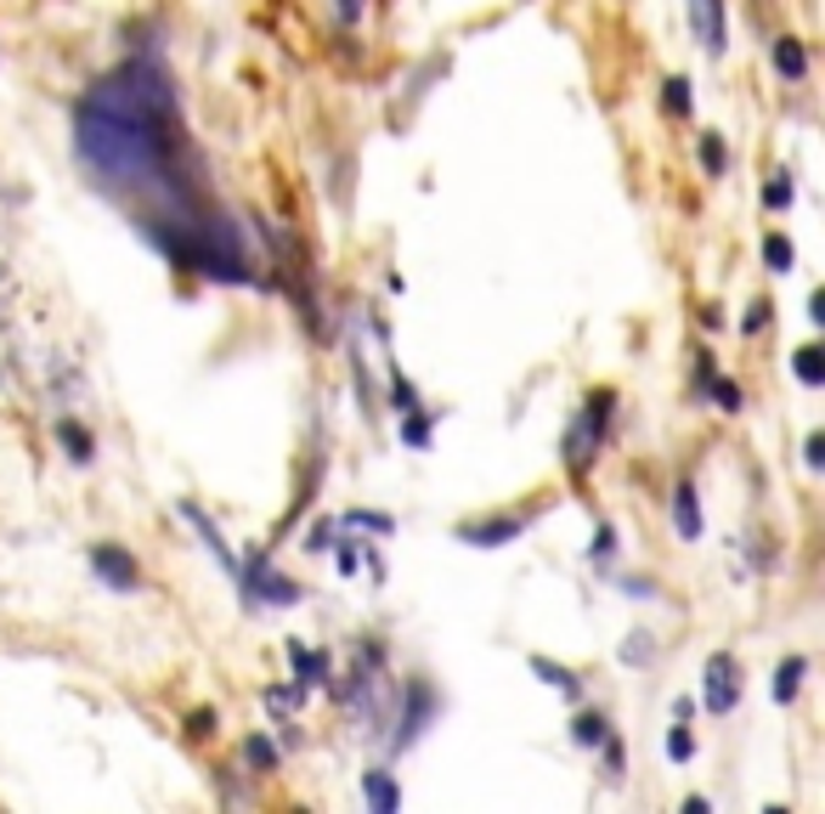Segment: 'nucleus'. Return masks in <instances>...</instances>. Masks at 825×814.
<instances>
[{
	"label": "nucleus",
	"mask_w": 825,
	"mask_h": 814,
	"mask_svg": "<svg viewBox=\"0 0 825 814\" xmlns=\"http://www.w3.org/2000/svg\"><path fill=\"white\" fill-rule=\"evenodd\" d=\"M339 18H346V23H357V18H362V0H339Z\"/></svg>",
	"instance_id": "nucleus-33"
},
{
	"label": "nucleus",
	"mask_w": 825,
	"mask_h": 814,
	"mask_svg": "<svg viewBox=\"0 0 825 814\" xmlns=\"http://www.w3.org/2000/svg\"><path fill=\"white\" fill-rule=\"evenodd\" d=\"M736 701H741V662L730 656V651H718V656H707V712H736Z\"/></svg>",
	"instance_id": "nucleus-3"
},
{
	"label": "nucleus",
	"mask_w": 825,
	"mask_h": 814,
	"mask_svg": "<svg viewBox=\"0 0 825 814\" xmlns=\"http://www.w3.org/2000/svg\"><path fill=\"white\" fill-rule=\"evenodd\" d=\"M520 532H526V520H515V515H493V520L458 526V538H464V543H475V549H504V543H515Z\"/></svg>",
	"instance_id": "nucleus-7"
},
{
	"label": "nucleus",
	"mask_w": 825,
	"mask_h": 814,
	"mask_svg": "<svg viewBox=\"0 0 825 814\" xmlns=\"http://www.w3.org/2000/svg\"><path fill=\"white\" fill-rule=\"evenodd\" d=\"M334 543H339L334 520H317V526H311V538H306V549H311V554H322V549H334Z\"/></svg>",
	"instance_id": "nucleus-28"
},
{
	"label": "nucleus",
	"mask_w": 825,
	"mask_h": 814,
	"mask_svg": "<svg viewBox=\"0 0 825 814\" xmlns=\"http://www.w3.org/2000/svg\"><path fill=\"white\" fill-rule=\"evenodd\" d=\"M662 108H667L673 119H690V108H696L690 80H667V85H662Z\"/></svg>",
	"instance_id": "nucleus-17"
},
{
	"label": "nucleus",
	"mask_w": 825,
	"mask_h": 814,
	"mask_svg": "<svg viewBox=\"0 0 825 814\" xmlns=\"http://www.w3.org/2000/svg\"><path fill=\"white\" fill-rule=\"evenodd\" d=\"M707 391H712V402H718L723 413H741V402H747V397H741V385H736V379H718V373L707 379Z\"/></svg>",
	"instance_id": "nucleus-21"
},
{
	"label": "nucleus",
	"mask_w": 825,
	"mask_h": 814,
	"mask_svg": "<svg viewBox=\"0 0 825 814\" xmlns=\"http://www.w3.org/2000/svg\"><path fill=\"white\" fill-rule=\"evenodd\" d=\"M673 718H678V725H690V718H696V701L678 696V701H673Z\"/></svg>",
	"instance_id": "nucleus-30"
},
{
	"label": "nucleus",
	"mask_w": 825,
	"mask_h": 814,
	"mask_svg": "<svg viewBox=\"0 0 825 814\" xmlns=\"http://www.w3.org/2000/svg\"><path fill=\"white\" fill-rule=\"evenodd\" d=\"M91 565H96V578H103L114 594H130V589L141 583L136 554H130V549H119V543H91Z\"/></svg>",
	"instance_id": "nucleus-4"
},
{
	"label": "nucleus",
	"mask_w": 825,
	"mask_h": 814,
	"mask_svg": "<svg viewBox=\"0 0 825 814\" xmlns=\"http://www.w3.org/2000/svg\"><path fill=\"white\" fill-rule=\"evenodd\" d=\"M774 74H781V80H803L808 74V52H803V40H792V34H781V40H774Z\"/></svg>",
	"instance_id": "nucleus-10"
},
{
	"label": "nucleus",
	"mask_w": 825,
	"mask_h": 814,
	"mask_svg": "<svg viewBox=\"0 0 825 814\" xmlns=\"http://www.w3.org/2000/svg\"><path fill=\"white\" fill-rule=\"evenodd\" d=\"M769 317H774V311H769V300H752V306H747V317H741V334H763V328H769Z\"/></svg>",
	"instance_id": "nucleus-27"
},
{
	"label": "nucleus",
	"mask_w": 825,
	"mask_h": 814,
	"mask_svg": "<svg viewBox=\"0 0 825 814\" xmlns=\"http://www.w3.org/2000/svg\"><path fill=\"white\" fill-rule=\"evenodd\" d=\"M288 662H295L300 685H328V674H334V662L322 651H306V645H288Z\"/></svg>",
	"instance_id": "nucleus-11"
},
{
	"label": "nucleus",
	"mask_w": 825,
	"mask_h": 814,
	"mask_svg": "<svg viewBox=\"0 0 825 814\" xmlns=\"http://www.w3.org/2000/svg\"><path fill=\"white\" fill-rule=\"evenodd\" d=\"M803 674H808V662H803V656H786L781 667H774V685H769V696L781 701V707H786V701H797V685H803Z\"/></svg>",
	"instance_id": "nucleus-12"
},
{
	"label": "nucleus",
	"mask_w": 825,
	"mask_h": 814,
	"mask_svg": "<svg viewBox=\"0 0 825 814\" xmlns=\"http://www.w3.org/2000/svg\"><path fill=\"white\" fill-rule=\"evenodd\" d=\"M57 436L68 442V458H74V464H91L96 442H91V430H85V424H74V419H57Z\"/></svg>",
	"instance_id": "nucleus-16"
},
{
	"label": "nucleus",
	"mask_w": 825,
	"mask_h": 814,
	"mask_svg": "<svg viewBox=\"0 0 825 814\" xmlns=\"http://www.w3.org/2000/svg\"><path fill=\"white\" fill-rule=\"evenodd\" d=\"M803 458H808V469H819V458H825V442H819V436H808V447H803Z\"/></svg>",
	"instance_id": "nucleus-31"
},
{
	"label": "nucleus",
	"mask_w": 825,
	"mask_h": 814,
	"mask_svg": "<svg viewBox=\"0 0 825 814\" xmlns=\"http://www.w3.org/2000/svg\"><path fill=\"white\" fill-rule=\"evenodd\" d=\"M763 261H769V272H792L797 255H792V244H786L781 232H769V237H763Z\"/></svg>",
	"instance_id": "nucleus-20"
},
{
	"label": "nucleus",
	"mask_w": 825,
	"mask_h": 814,
	"mask_svg": "<svg viewBox=\"0 0 825 814\" xmlns=\"http://www.w3.org/2000/svg\"><path fill=\"white\" fill-rule=\"evenodd\" d=\"M667 758H673V763H690V758H696V736H690V725H673V730H667Z\"/></svg>",
	"instance_id": "nucleus-23"
},
{
	"label": "nucleus",
	"mask_w": 825,
	"mask_h": 814,
	"mask_svg": "<svg viewBox=\"0 0 825 814\" xmlns=\"http://www.w3.org/2000/svg\"><path fill=\"white\" fill-rule=\"evenodd\" d=\"M402 442H408V447H430V419L408 413V424H402Z\"/></svg>",
	"instance_id": "nucleus-26"
},
{
	"label": "nucleus",
	"mask_w": 825,
	"mask_h": 814,
	"mask_svg": "<svg viewBox=\"0 0 825 814\" xmlns=\"http://www.w3.org/2000/svg\"><path fill=\"white\" fill-rule=\"evenodd\" d=\"M611 408H616V391H594L582 402L577 424L565 430V469L571 475H589L594 458H600V442H605V424H611Z\"/></svg>",
	"instance_id": "nucleus-2"
},
{
	"label": "nucleus",
	"mask_w": 825,
	"mask_h": 814,
	"mask_svg": "<svg viewBox=\"0 0 825 814\" xmlns=\"http://www.w3.org/2000/svg\"><path fill=\"white\" fill-rule=\"evenodd\" d=\"M723 165H730V154H723V136L707 130V136H701V170H707V176H723Z\"/></svg>",
	"instance_id": "nucleus-22"
},
{
	"label": "nucleus",
	"mask_w": 825,
	"mask_h": 814,
	"mask_svg": "<svg viewBox=\"0 0 825 814\" xmlns=\"http://www.w3.org/2000/svg\"><path fill=\"white\" fill-rule=\"evenodd\" d=\"M808 323H814V328L825 323V295H808Z\"/></svg>",
	"instance_id": "nucleus-32"
},
{
	"label": "nucleus",
	"mask_w": 825,
	"mask_h": 814,
	"mask_svg": "<svg viewBox=\"0 0 825 814\" xmlns=\"http://www.w3.org/2000/svg\"><path fill=\"white\" fill-rule=\"evenodd\" d=\"M237 578H244L250 594L266 600V605H295V600H300V589L288 583V578H277V571H266V560H250L244 571H237Z\"/></svg>",
	"instance_id": "nucleus-6"
},
{
	"label": "nucleus",
	"mask_w": 825,
	"mask_h": 814,
	"mask_svg": "<svg viewBox=\"0 0 825 814\" xmlns=\"http://www.w3.org/2000/svg\"><path fill=\"white\" fill-rule=\"evenodd\" d=\"M792 362H797V379H803V385H825V351H819V346H803Z\"/></svg>",
	"instance_id": "nucleus-18"
},
{
	"label": "nucleus",
	"mask_w": 825,
	"mask_h": 814,
	"mask_svg": "<svg viewBox=\"0 0 825 814\" xmlns=\"http://www.w3.org/2000/svg\"><path fill=\"white\" fill-rule=\"evenodd\" d=\"M531 674H538L543 685H554L560 696H582L577 674H571V667H560V662H549V656H531Z\"/></svg>",
	"instance_id": "nucleus-15"
},
{
	"label": "nucleus",
	"mask_w": 825,
	"mask_h": 814,
	"mask_svg": "<svg viewBox=\"0 0 825 814\" xmlns=\"http://www.w3.org/2000/svg\"><path fill=\"white\" fill-rule=\"evenodd\" d=\"M571 741L577 747H605L611 741V718L605 712H577L571 718Z\"/></svg>",
	"instance_id": "nucleus-14"
},
{
	"label": "nucleus",
	"mask_w": 825,
	"mask_h": 814,
	"mask_svg": "<svg viewBox=\"0 0 825 814\" xmlns=\"http://www.w3.org/2000/svg\"><path fill=\"white\" fill-rule=\"evenodd\" d=\"M673 526H678V538H685V543H696V538H701V498H696V487H690V482L673 493Z\"/></svg>",
	"instance_id": "nucleus-9"
},
{
	"label": "nucleus",
	"mask_w": 825,
	"mask_h": 814,
	"mask_svg": "<svg viewBox=\"0 0 825 814\" xmlns=\"http://www.w3.org/2000/svg\"><path fill=\"white\" fill-rule=\"evenodd\" d=\"M763 204H769V210H786V204H792V176H786V170H774V176H769Z\"/></svg>",
	"instance_id": "nucleus-24"
},
{
	"label": "nucleus",
	"mask_w": 825,
	"mask_h": 814,
	"mask_svg": "<svg viewBox=\"0 0 825 814\" xmlns=\"http://www.w3.org/2000/svg\"><path fill=\"white\" fill-rule=\"evenodd\" d=\"M187 736H192V741H210V736H215V712H210V707H199V712L187 718Z\"/></svg>",
	"instance_id": "nucleus-25"
},
{
	"label": "nucleus",
	"mask_w": 825,
	"mask_h": 814,
	"mask_svg": "<svg viewBox=\"0 0 825 814\" xmlns=\"http://www.w3.org/2000/svg\"><path fill=\"white\" fill-rule=\"evenodd\" d=\"M430 712H435V690L419 679V685H408L402 690V707H396V747H413V736H424V725H430Z\"/></svg>",
	"instance_id": "nucleus-5"
},
{
	"label": "nucleus",
	"mask_w": 825,
	"mask_h": 814,
	"mask_svg": "<svg viewBox=\"0 0 825 814\" xmlns=\"http://www.w3.org/2000/svg\"><path fill=\"white\" fill-rule=\"evenodd\" d=\"M362 797H368V808H379V814H391V808L402 803L396 781L384 775V770H368V775H362Z\"/></svg>",
	"instance_id": "nucleus-13"
},
{
	"label": "nucleus",
	"mask_w": 825,
	"mask_h": 814,
	"mask_svg": "<svg viewBox=\"0 0 825 814\" xmlns=\"http://www.w3.org/2000/svg\"><path fill=\"white\" fill-rule=\"evenodd\" d=\"M690 29L712 57H723V0H690Z\"/></svg>",
	"instance_id": "nucleus-8"
},
{
	"label": "nucleus",
	"mask_w": 825,
	"mask_h": 814,
	"mask_svg": "<svg viewBox=\"0 0 825 814\" xmlns=\"http://www.w3.org/2000/svg\"><path fill=\"white\" fill-rule=\"evenodd\" d=\"M346 526H362V532H391V515H368V509H351Z\"/></svg>",
	"instance_id": "nucleus-29"
},
{
	"label": "nucleus",
	"mask_w": 825,
	"mask_h": 814,
	"mask_svg": "<svg viewBox=\"0 0 825 814\" xmlns=\"http://www.w3.org/2000/svg\"><path fill=\"white\" fill-rule=\"evenodd\" d=\"M74 148L108 193L148 199L141 237H154L165 255H176L181 232L204 210L187 181V130L159 63L136 57L108 80H96L74 114Z\"/></svg>",
	"instance_id": "nucleus-1"
},
{
	"label": "nucleus",
	"mask_w": 825,
	"mask_h": 814,
	"mask_svg": "<svg viewBox=\"0 0 825 814\" xmlns=\"http://www.w3.org/2000/svg\"><path fill=\"white\" fill-rule=\"evenodd\" d=\"M244 758L255 763V775H272V770H277V747H272L266 736H250V741H244Z\"/></svg>",
	"instance_id": "nucleus-19"
}]
</instances>
